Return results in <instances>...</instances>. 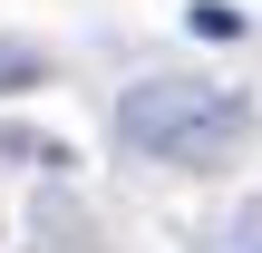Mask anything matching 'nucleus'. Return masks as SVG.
Returning a JSON list of instances; mask_svg holds the SVG:
<instances>
[{
  "label": "nucleus",
  "mask_w": 262,
  "mask_h": 253,
  "mask_svg": "<svg viewBox=\"0 0 262 253\" xmlns=\"http://www.w3.org/2000/svg\"><path fill=\"white\" fill-rule=\"evenodd\" d=\"M117 137L156 166H224L253 137V107L233 88H204V78H136L117 98Z\"/></svg>",
  "instance_id": "obj_1"
},
{
  "label": "nucleus",
  "mask_w": 262,
  "mask_h": 253,
  "mask_svg": "<svg viewBox=\"0 0 262 253\" xmlns=\"http://www.w3.org/2000/svg\"><path fill=\"white\" fill-rule=\"evenodd\" d=\"M49 78V49H29V39H0V98L10 88H39Z\"/></svg>",
  "instance_id": "obj_2"
},
{
  "label": "nucleus",
  "mask_w": 262,
  "mask_h": 253,
  "mask_svg": "<svg viewBox=\"0 0 262 253\" xmlns=\"http://www.w3.org/2000/svg\"><path fill=\"white\" fill-rule=\"evenodd\" d=\"M194 29H204V39H243V10H233V0H194Z\"/></svg>",
  "instance_id": "obj_3"
}]
</instances>
